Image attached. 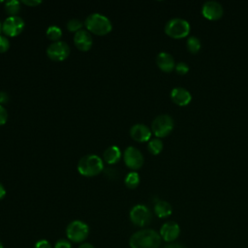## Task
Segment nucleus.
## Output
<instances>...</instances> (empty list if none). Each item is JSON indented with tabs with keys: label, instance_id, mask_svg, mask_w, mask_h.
Wrapping results in <instances>:
<instances>
[{
	"label": "nucleus",
	"instance_id": "obj_5",
	"mask_svg": "<svg viewBox=\"0 0 248 248\" xmlns=\"http://www.w3.org/2000/svg\"><path fill=\"white\" fill-rule=\"evenodd\" d=\"M174 127V121L169 114H160L156 116L151 123V131L156 138L161 139L169 136Z\"/></svg>",
	"mask_w": 248,
	"mask_h": 248
},
{
	"label": "nucleus",
	"instance_id": "obj_18",
	"mask_svg": "<svg viewBox=\"0 0 248 248\" xmlns=\"http://www.w3.org/2000/svg\"><path fill=\"white\" fill-rule=\"evenodd\" d=\"M154 212L159 218H167L172 213V207L168 202L157 200L154 204Z\"/></svg>",
	"mask_w": 248,
	"mask_h": 248
},
{
	"label": "nucleus",
	"instance_id": "obj_30",
	"mask_svg": "<svg viewBox=\"0 0 248 248\" xmlns=\"http://www.w3.org/2000/svg\"><path fill=\"white\" fill-rule=\"evenodd\" d=\"M20 3L27 6V7H36V6L40 5L42 3V1H39V0H23V1H20Z\"/></svg>",
	"mask_w": 248,
	"mask_h": 248
},
{
	"label": "nucleus",
	"instance_id": "obj_23",
	"mask_svg": "<svg viewBox=\"0 0 248 248\" xmlns=\"http://www.w3.org/2000/svg\"><path fill=\"white\" fill-rule=\"evenodd\" d=\"M186 47L188 49L189 52L195 54L197 53L201 47H202V43L200 41V39L196 36H192V37H189L186 41Z\"/></svg>",
	"mask_w": 248,
	"mask_h": 248
},
{
	"label": "nucleus",
	"instance_id": "obj_37",
	"mask_svg": "<svg viewBox=\"0 0 248 248\" xmlns=\"http://www.w3.org/2000/svg\"><path fill=\"white\" fill-rule=\"evenodd\" d=\"M0 3H4V2H3V1H0Z\"/></svg>",
	"mask_w": 248,
	"mask_h": 248
},
{
	"label": "nucleus",
	"instance_id": "obj_15",
	"mask_svg": "<svg viewBox=\"0 0 248 248\" xmlns=\"http://www.w3.org/2000/svg\"><path fill=\"white\" fill-rule=\"evenodd\" d=\"M170 99L175 105L184 107L190 104L192 100V95L190 91L184 87H174L170 91Z\"/></svg>",
	"mask_w": 248,
	"mask_h": 248
},
{
	"label": "nucleus",
	"instance_id": "obj_27",
	"mask_svg": "<svg viewBox=\"0 0 248 248\" xmlns=\"http://www.w3.org/2000/svg\"><path fill=\"white\" fill-rule=\"evenodd\" d=\"M8 120V112L4 106L0 105V126H3L6 124Z\"/></svg>",
	"mask_w": 248,
	"mask_h": 248
},
{
	"label": "nucleus",
	"instance_id": "obj_8",
	"mask_svg": "<svg viewBox=\"0 0 248 248\" xmlns=\"http://www.w3.org/2000/svg\"><path fill=\"white\" fill-rule=\"evenodd\" d=\"M70 46L63 41H58L50 44L46 48L47 57L55 62H61L68 58L70 55Z\"/></svg>",
	"mask_w": 248,
	"mask_h": 248
},
{
	"label": "nucleus",
	"instance_id": "obj_36",
	"mask_svg": "<svg viewBox=\"0 0 248 248\" xmlns=\"http://www.w3.org/2000/svg\"><path fill=\"white\" fill-rule=\"evenodd\" d=\"M0 248H4V247H3V244H2V242H1V241H0Z\"/></svg>",
	"mask_w": 248,
	"mask_h": 248
},
{
	"label": "nucleus",
	"instance_id": "obj_28",
	"mask_svg": "<svg viewBox=\"0 0 248 248\" xmlns=\"http://www.w3.org/2000/svg\"><path fill=\"white\" fill-rule=\"evenodd\" d=\"M54 248H72L71 242L66 239H59L54 244Z\"/></svg>",
	"mask_w": 248,
	"mask_h": 248
},
{
	"label": "nucleus",
	"instance_id": "obj_11",
	"mask_svg": "<svg viewBox=\"0 0 248 248\" xmlns=\"http://www.w3.org/2000/svg\"><path fill=\"white\" fill-rule=\"evenodd\" d=\"M202 14L205 18L209 20H217L223 16L224 9L219 2L209 0L202 4Z\"/></svg>",
	"mask_w": 248,
	"mask_h": 248
},
{
	"label": "nucleus",
	"instance_id": "obj_32",
	"mask_svg": "<svg viewBox=\"0 0 248 248\" xmlns=\"http://www.w3.org/2000/svg\"><path fill=\"white\" fill-rule=\"evenodd\" d=\"M164 248H186V247L180 243H170V244H167Z\"/></svg>",
	"mask_w": 248,
	"mask_h": 248
},
{
	"label": "nucleus",
	"instance_id": "obj_14",
	"mask_svg": "<svg viewBox=\"0 0 248 248\" xmlns=\"http://www.w3.org/2000/svg\"><path fill=\"white\" fill-rule=\"evenodd\" d=\"M74 44L80 51H88L93 45L91 34L87 30H79L74 35Z\"/></svg>",
	"mask_w": 248,
	"mask_h": 248
},
{
	"label": "nucleus",
	"instance_id": "obj_17",
	"mask_svg": "<svg viewBox=\"0 0 248 248\" xmlns=\"http://www.w3.org/2000/svg\"><path fill=\"white\" fill-rule=\"evenodd\" d=\"M122 153L117 145L108 146L103 153V161L108 165H115L121 159Z\"/></svg>",
	"mask_w": 248,
	"mask_h": 248
},
{
	"label": "nucleus",
	"instance_id": "obj_29",
	"mask_svg": "<svg viewBox=\"0 0 248 248\" xmlns=\"http://www.w3.org/2000/svg\"><path fill=\"white\" fill-rule=\"evenodd\" d=\"M35 248H51L50 243L46 239H41L36 242Z\"/></svg>",
	"mask_w": 248,
	"mask_h": 248
},
{
	"label": "nucleus",
	"instance_id": "obj_13",
	"mask_svg": "<svg viewBox=\"0 0 248 248\" xmlns=\"http://www.w3.org/2000/svg\"><path fill=\"white\" fill-rule=\"evenodd\" d=\"M151 135H152L151 129L141 123L135 124L130 129L131 138L138 142L149 141L151 140Z\"/></svg>",
	"mask_w": 248,
	"mask_h": 248
},
{
	"label": "nucleus",
	"instance_id": "obj_26",
	"mask_svg": "<svg viewBox=\"0 0 248 248\" xmlns=\"http://www.w3.org/2000/svg\"><path fill=\"white\" fill-rule=\"evenodd\" d=\"M175 72L180 75V76H183V75H186L188 72H189V66L188 64H186L185 62L181 61V62H178L177 64H175V68H174Z\"/></svg>",
	"mask_w": 248,
	"mask_h": 248
},
{
	"label": "nucleus",
	"instance_id": "obj_9",
	"mask_svg": "<svg viewBox=\"0 0 248 248\" xmlns=\"http://www.w3.org/2000/svg\"><path fill=\"white\" fill-rule=\"evenodd\" d=\"M25 23L24 20L16 16H8L2 22V32L6 37H16L18 36L24 29Z\"/></svg>",
	"mask_w": 248,
	"mask_h": 248
},
{
	"label": "nucleus",
	"instance_id": "obj_3",
	"mask_svg": "<svg viewBox=\"0 0 248 248\" xmlns=\"http://www.w3.org/2000/svg\"><path fill=\"white\" fill-rule=\"evenodd\" d=\"M78 171L86 177H93L104 170V161L95 154H88L81 157L78 163Z\"/></svg>",
	"mask_w": 248,
	"mask_h": 248
},
{
	"label": "nucleus",
	"instance_id": "obj_1",
	"mask_svg": "<svg viewBox=\"0 0 248 248\" xmlns=\"http://www.w3.org/2000/svg\"><path fill=\"white\" fill-rule=\"evenodd\" d=\"M161 242L160 233L151 229H143L132 234L129 244L131 248H158Z\"/></svg>",
	"mask_w": 248,
	"mask_h": 248
},
{
	"label": "nucleus",
	"instance_id": "obj_16",
	"mask_svg": "<svg viewBox=\"0 0 248 248\" xmlns=\"http://www.w3.org/2000/svg\"><path fill=\"white\" fill-rule=\"evenodd\" d=\"M156 64L158 68L165 73H170L175 68V62L172 55L166 51H161L156 56Z\"/></svg>",
	"mask_w": 248,
	"mask_h": 248
},
{
	"label": "nucleus",
	"instance_id": "obj_20",
	"mask_svg": "<svg viewBox=\"0 0 248 248\" xmlns=\"http://www.w3.org/2000/svg\"><path fill=\"white\" fill-rule=\"evenodd\" d=\"M140 174L137 171H130L126 174L124 183L125 186L129 189H136L140 184Z\"/></svg>",
	"mask_w": 248,
	"mask_h": 248
},
{
	"label": "nucleus",
	"instance_id": "obj_7",
	"mask_svg": "<svg viewBox=\"0 0 248 248\" xmlns=\"http://www.w3.org/2000/svg\"><path fill=\"white\" fill-rule=\"evenodd\" d=\"M130 220L137 227L147 226L152 219V214L149 208L144 204H137L130 210Z\"/></svg>",
	"mask_w": 248,
	"mask_h": 248
},
{
	"label": "nucleus",
	"instance_id": "obj_19",
	"mask_svg": "<svg viewBox=\"0 0 248 248\" xmlns=\"http://www.w3.org/2000/svg\"><path fill=\"white\" fill-rule=\"evenodd\" d=\"M20 2L16 0L7 1L4 3V10L9 16H16L20 11Z\"/></svg>",
	"mask_w": 248,
	"mask_h": 248
},
{
	"label": "nucleus",
	"instance_id": "obj_34",
	"mask_svg": "<svg viewBox=\"0 0 248 248\" xmlns=\"http://www.w3.org/2000/svg\"><path fill=\"white\" fill-rule=\"evenodd\" d=\"M78 248H95V247L90 243H83Z\"/></svg>",
	"mask_w": 248,
	"mask_h": 248
},
{
	"label": "nucleus",
	"instance_id": "obj_6",
	"mask_svg": "<svg viewBox=\"0 0 248 248\" xmlns=\"http://www.w3.org/2000/svg\"><path fill=\"white\" fill-rule=\"evenodd\" d=\"M89 233V227L86 223L79 221V220H75L72 221L66 229V234L69 240L79 243L82 242L83 240L86 239Z\"/></svg>",
	"mask_w": 248,
	"mask_h": 248
},
{
	"label": "nucleus",
	"instance_id": "obj_31",
	"mask_svg": "<svg viewBox=\"0 0 248 248\" xmlns=\"http://www.w3.org/2000/svg\"><path fill=\"white\" fill-rule=\"evenodd\" d=\"M8 101H9V95L4 91H0V105L3 106L7 104Z\"/></svg>",
	"mask_w": 248,
	"mask_h": 248
},
{
	"label": "nucleus",
	"instance_id": "obj_33",
	"mask_svg": "<svg viewBox=\"0 0 248 248\" xmlns=\"http://www.w3.org/2000/svg\"><path fill=\"white\" fill-rule=\"evenodd\" d=\"M6 196V189L3 184L0 182V200H2Z\"/></svg>",
	"mask_w": 248,
	"mask_h": 248
},
{
	"label": "nucleus",
	"instance_id": "obj_4",
	"mask_svg": "<svg viewBox=\"0 0 248 248\" xmlns=\"http://www.w3.org/2000/svg\"><path fill=\"white\" fill-rule=\"evenodd\" d=\"M189 22L180 17H174L170 19L165 25V33L172 39H182L190 33Z\"/></svg>",
	"mask_w": 248,
	"mask_h": 248
},
{
	"label": "nucleus",
	"instance_id": "obj_25",
	"mask_svg": "<svg viewBox=\"0 0 248 248\" xmlns=\"http://www.w3.org/2000/svg\"><path fill=\"white\" fill-rule=\"evenodd\" d=\"M11 46L10 40L5 35H0V53H4L9 50Z\"/></svg>",
	"mask_w": 248,
	"mask_h": 248
},
{
	"label": "nucleus",
	"instance_id": "obj_21",
	"mask_svg": "<svg viewBox=\"0 0 248 248\" xmlns=\"http://www.w3.org/2000/svg\"><path fill=\"white\" fill-rule=\"evenodd\" d=\"M163 147H164V143L158 138L151 139L147 143V150L152 155H158L159 153H161V151L163 150Z\"/></svg>",
	"mask_w": 248,
	"mask_h": 248
},
{
	"label": "nucleus",
	"instance_id": "obj_35",
	"mask_svg": "<svg viewBox=\"0 0 248 248\" xmlns=\"http://www.w3.org/2000/svg\"><path fill=\"white\" fill-rule=\"evenodd\" d=\"M1 32H2V22L0 21V35H1Z\"/></svg>",
	"mask_w": 248,
	"mask_h": 248
},
{
	"label": "nucleus",
	"instance_id": "obj_22",
	"mask_svg": "<svg viewBox=\"0 0 248 248\" xmlns=\"http://www.w3.org/2000/svg\"><path fill=\"white\" fill-rule=\"evenodd\" d=\"M46 36L48 40L54 42H58L60 41L61 37H62V30L60 27L56 26V25H51L49 27H47L46 31Z\"/></svg>",
	"mask_w": 248,
	"mask_h": 248
},
{
	"label": "nucleus",
	"instance_id": "obj_2",
	"mask_svg": "<svg viewBox=\"0 0 248 248\" xmlns=\"http://www.w3.org/2000/svg\"><path fill=\"white\" fill-rule=\"evenodd\" d=\"M83 23L89 33L97 36H105L112 30V23L109 18L99 13L89 15Z\"/></svg>",
	"mask_w": 248,
	"mask_h": 248
},
{
	"label": "nucleus",
	"instance_id": "obj_24",
	"mask_svg": "<svg viewBox=\"0 0 248 248\" xmlns=\"http://www.w3.org/2000/svg\"><path fill=\"white\" fill-rule=\"evenodd\" d=\"M82 25H83V22L78 18H72L70 19L67 24H66V28L69 32H72V33H77L78 32L79 30H81L82 28Z\"/></svg>",
	"mask_w": 248,
	"mask_h": 248
},
{
	"label": "nucleus",
	"instance_id": "obj_10",
	"mask_svg": "<svg viewBox=\"0 0 248 248\" xmlns=\"http://www.w3.org/2000/svg\"><path fill=\"white\" fill-rule=\"evenodd\" d=\"M123 160L126 167L132 170H137L140 169L144 162L141 152L134 146H128L124 150Z\"/></svg>",
	"mask_w": 248,
	"mask_h": 248
},
{
	"label": "nucleus",
	"instance_id": "obj_12",
	"mask_svg": "<svg viewBox=\"0 0 248 248\" xmlns=\"http://www.w3.org/2000/svg\"><path fill=\"white\" fill-rule=\"evenodd\" d=\"M180 234V227L174 221L164 223L160 229V236L167 242L174 241Z\"/></svg>",
	"mask_w": 248,
	"mask_h": 248
}]
</instances>
